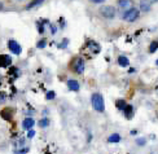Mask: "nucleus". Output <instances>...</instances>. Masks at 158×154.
Here are the masks:
<instances>
[{
    "label": "nucleus",
    "mask_w": 158,
    "mask_h": 154,
    "mask_svg": "<svg viewBox=\"0 0 158 154\" xmlns=\"http://www.w3.org/2000/svg\"><path fill=\"white\" fill-rule=\"evenodd\" d=\"M68 43H69V40H68V39H64V42H62V44H60L59 47H60V48H64V47L68 45Z\"/></svg>",
    "instance_id": "nucleus-24"
},
{
    "label": "nucleus",
    "mask_w": 158,
    "mask_h": 154,
    "mask_svg": "<svg viewBox=\"0 0 158 154\" xmlns=\"http://www.w3.org/2000/svg\"><path fill=\"white\" fill-rule=\"evenodd\" d=\"M13 110L11 109V108H7V109H3L2 110V113H0V114H2V118H4V119H5V121H11V119H12V117H13Z\"/></svg>",
    "instance_id": "nucleus-9"
},
{
    "label": "nucleus",
    "mask_w": 158,
    "mask_h": 154,
    "mask_svg": "<svg viewBox=\"0 0 158 154\" xmlns=\"http://www.w3.org/2000/svg\"><path fill=\"white\" fill-rule=\"evenodd\" d=\"M2 80H3V78H2V76H0V84H2Z\"/></svg>",
    "instance_id": "nucleus-30"
},
{
    "label": "nucleus",
    "mask_w": 158,
    "mask_h": 154,
    "mask_svg": "<svg viewBox=\"0 0 158 154\" xmlns=\"http://www.w3.org/2000/svg\"><path fill=\"white\" fill-rule=\"evenodd\" d=\"M145 142H146V139L145 137H140V139H137V140H136V144H137L139 146L145 145Z\"/></svg>",
    "instance_id": "nucleus-22"
},
{
    "label": "nucleus",
    "mask_w": 158,
    "mask_h": 154,
    "mask_svg": "<svg viewBox=\"0 0 158 154\" xmlns=\"http://www.w3.org/2000/svg\"><path fill=\"white\" fill-rule=\"evenodd\" d=\"M0 9H3V4L2 3H0Z\"/></svg>",
    "instance_id": "nucleus-29"
},
{
    "label": "nucleus",
    "mask_w": 158,
    "mask_h": 154,
    "mask_svg": "<svg viewBox=\"0 0 158 154\" xmlns=\"http://www.w3.org/2000/svg\"><path fill=\"white\" fill-rule=\"evenodd\" d=\"M152 7L150 0H140V9L143 12H149Z\"/></svg>",
    "instance_id": "nucleus-10"
},
{
    "label": "nucleus",
    "mask_w": 158,
    "mask_h": 154,
    "mask_svg": "<svg viewBox=\"0 0 158 154\" xmlns=\"http://www.w3.org/2000/svg\"><path fill=\"white\" fill-rule=\"evenodd\" d=\"M91 3H95V4H101V3H104L105 0H89Z\"/></svg>",
    "instance_id": "nucleus-26"
},
{
    "label": "nucleus",
    "mask_w": 158,
    "mask_h": 154,
    "mask_svg": "<svg viewBox=\"0 0 158 154\" xmlns=\"http://www.w3.org/2000/svg\"><path fill=\"white\" fill-rule=\"evenodd\" d=\"M157 49H158V40H153L149 44V52L150 53H154Z\"/></svg>",
    "instance_id": "nucleus-18"
},
{
    "label": "nucleus",
    "mask_w": 158,
    "mask_h": 154,
    "mask_svg": "<svg viewBox=\"0 0 158 154\" xmlns=\"http://www.w3.org/2000/svg\"><path fill=\"white\" fill-rule=\"evenodd\" d=\"M43 3H44V0H32L31 3H29L26 5V9H32L38 5H40V4H43Z\"/></svg>",
    "instance_id": "nucleus-16"
},
{
    "label": "nucleus",
    "mask_w": 158,
    "mask_h": 154,
    "mask_svg": "<svg viewBox=\"0 0 158 154\" xmlns=\"http://www.w3.org/2000/svg\"><path fill=\"white\" fill-rule=\"evenodd\" d=\"M139 16H140V11H139L137 8H131V9H128V11H126L123 13L122 18L127 22H133V21L137 20Z\"/></svg>",
    "instance_id": "nucleus-3"
},
{
    "label": "nucleus",
    "mask_w": 158,
    "mask_h": 154,
    "mask_svg": "<svg viewBox=\"0 0 158 154\" xmlns=\"http://www.w3.org/2000/svg\"><path fill=\"white\" fill-rule=\"evenodd\" d=\"M34 136H35V131H34V129H29V132H27V137H29V139H32Z\"/></svg>",
    "instance_id": "nucleus-23"
},
{
    "label": "nucleus",
    "mask_w": 158,
    "mask_h": 154,
    "mask_svg": "<svg viewBox=\"0 0 158 154\" xmlns=\"http://www.w3.org/2000/svg\"><path fill=\"white\" fill-rule=\"evenodd\" d=\"M48 126H49V119L48 118H43L39 121V127L44 128V127H48Z\"/></svg>",
    "instance_id": "nucleus-19"
},
{
    "label": "nucleus",
    "mask_w": 158,
    "mask_h": 154,
    "mask_svg": "<svg viewBox=\"0 0 158 154\" xmlns=\"http://www.w3.org/2000/svg\"><path fill=\"white\" fill-rule=\"evenodd\" d=\"M55 97H56V92H53V91H49V92H47V95H45L47 100H53Z\"/></svg>",
    "instance_id": "nucleus-20"
},
{
    "label": "nucleus",
    "mask_w": 158,
    "mask_h": 154,
    "mask_svg": "<svg viewBox=\"0 0 158 154\" xmlns=\"http://www.w3.org/2000/svg\"><path fill=\"white\" fill-rule=\"evenodd\" d=\"M87 47L89 48L91 51L93 52V53H99V52L101 51V48H100V45L97 44L96 42H92V40H89V42L87 43Z\"/></svg>",
    "instance_id": "nucleus-12"
},
{
    "label": "nucleus",
    "mask_w": 158,
    "mask_h": 154,
    "mask_svg": "<svg viewBox=\"0 0 158 154\" xmlns=\"http://www.w3.org/2000/svg\"><path fill=\"white\" fill-rule=\"evenodd\" d=\"M11 64H12V59H11V56L0 55V67L11 66Z\"/></svg>",
    "instance_id": "nucleus-6"
},
{
    "label": "nucleus",
    "mask_w": 158,
    "mask_h": 154,
    "mask_svg": "<svg viewBox=\"0 0 158 154\" xmlns=\"http://www.w3.org/2000/svg\"><path fill=\"white\" fill-rule=\"evenodd\" d=\"M116 106H117L118 110H122V112H123L124 108L127 106V101H126V100H122V99H121V100H117Z\"/></svg>",
    "instance_id": "nucleus-17"
},
{
    "label": "nucleus",
    "mask_w": 158,
    "mask_h": 154,
    "mask_svg": "<svg viewBox=\"0 0 158 154\" xmlns=\"http://www.w3.org/2000/svg\"><path fill=\"white\" fill-rule=\"evenodd\" d=\"M91 104H92V108L96 110L97 113H104L105 110V104H104V97L101 93H93L91 96Z\"/></svg>",
    "instance_id": "nucleus-1"
},
{
    "label": "nucleus",
    "mask_w": 158,
    "mask_h": 154,
    "mask_svg": "<svg viewBox=\"0 0 158 154\" xmlns=\"http://www.w3.org/2000/svg\"><path fill=\"white\" fill-rule=\"evenodd\" d=\"M84 66H86V64H84V60L82 57H75L73 62H71V70H73V73H75V74H83Z\"/></svg>",
    "instance_id": "nucleus-2"
},
{
    "label": "nucleus",
    "mask_w": 158,
    "mask_h": 154,
    "mask_svg": "<svg viewBox=\"0 0 158 154\" xmlns=\"http://www.w3.org/2000/svg\"><path fill=\"white\" fill-rule=\"evenodd\" d=\"M136 133H137L136 129H132V131H131V135H136Z\"/></svg>",
    "instance_id": "nucleus-28"
},
{
    "label": "nucleus",
    "mask_w": 158,
    "mask_h": 154,
    "mask_svg": "<svg viewBox=\"0 0 158 154\" xmlns=\"http://www.w3.org/2000/svg\"><path fill=\"white\" fill-rule=\"evenodd\" d=\"M8 48H9V51H11L12 53H14V55H21V52H22L21 45L18 44L16 40H13V39H11L8 42Z\"/></svg>",
    "instance_id": "nucleus-5"
},
{
    "label": "nucleus",
    "mask_w": 158,
    "mask_h": 154,
    "mask_svg": "<svg viewBox=\"0 0 158 154\" xmlns=\"http://www.w3.org/2000/svg\"><path fill=\"white\" fill-rule=\"evenodd\" d=\"M121 141V136H119V133H113L110 135L108 137V142H113V144H117Z\"/></svg>",
    "instance_id": "nucleus-15"
},
{
    "label": "nucleus",
    "mask_w": 158,
    "mask_h": 154,
    "mask_svg": "<svg viewBox=\"0 0 158 154\" xmlns=\"http://www.w3.org/2000/svg\"><path fill=\"white\" fill-rule=\"evenodd\" d=\"M100 13H101V16L104 18H106V20H112V18L116 17V8L112 7V5H104L100 8Z\"/></svg>",
    "instance_id": "nucleus-4"
},
{
    "label": "nucleus",
    "mask_w": 158,
    "mask_h": 154,
    "mask_svg": "<svg viewBox=\"0 0 158 154\" xmlns=\"http://www.w3.org/2000/svg\"><path fill=\"white\" fill-rule=\"evenodd\" d=\"M27 152H29V148L22 149V150H17V154H25V153H27Z\"/></svg>",
    "instance_id": "nucleus-25"
},
{
    "label": "nucleus",
    "mask_w": 158,
    "mask_h": 154,
    "mask_svg": "<svg viewBox=\"0 0 158 154\" xmlns=\"http://www.w3.org/2000/svg\"><path fill=\"white\" fill-rule=\"evenodd\" d=\"M118 5L124 11H128L132 8V0H118Z\"/></svg>",
    "instance_id": "nucleus-8"
},
{
    "label": "nucleus",
    "mask_w": 158,
    "mask_h": 154,
    "mask_svg": "<svg viewBox=\"0 0 158 154\" xmlns=\"http://www.w3.org/2000/svg\"><path fill=\"white\" fill-rule=\"evenodd\" d=\"M34 119L32 118H26V119H23V122H22V127L23 129H31L32 127H34Z\"/></svg>",
    "instance_id": "nucleus-11"
},
{
    "label": "nucleus",
    "mask_w": 158,
    "mask_h": 154,
    "mask_svg": "<svg viewBox=\"0 0 158 154\" xmlns=\"http://www.w3.org/2000/svg\"><path fill=\"white\" fill-rule=\"evenodd\" d=\"M124 117H126L127 119H132L133 118V108H132V105H128L127 104V106L124 108Z\"/></svg>",
    "instance_id": "nucleus-13"
},
{
    "label": "nucleus",
    "mask_w": 158,
    "mask_h": 154,
    "mask_svg": "<svg viewBox=\"0 0 158 154\" xmlns=\"http://www.w3.org/2000/svg\"><path fill=\"white\" fill-rule=\"evenodd\" d=\"M68 88H69L70 91H73V92H78V91L80 89V85H79V83H78L76 80L69 79V80H68Z\"/></svg>",
    "instance_id": "nucleus-7"
},
{
    "label": "nucleus",
    "mask_w": 158,
    "mask_h": 154,
    "mask_svg": "<svg viewBox=\"0 0 158 154\" xmlns=\"http://www.w3.org/2000/svg\"><path fill=\"white\" fill-rule=\"evenodd\" d=\"M118 65L122 66V67H127L128 65H130V61H128V59L126 56H119L118 57Z\"/></svg>",
    "instance_id": "nucleus-14"
},
{
    "label": "nucleus",
    "mask_w": 158,
    "mask_h": 154,
    "mask_svg": "<svg viewBox=\"0 0 158 154\" xmlns=\"http://www.w3.org/2000/svg\"><path fill=\"white\" fill-rule=\"evenodd\" d=\"M153 2H158V0H153Z\"/></svg>",
    "instance_id": "nucleus-32"
},
{
    "label": "nucleus",
    "mask_w": 158,
    "mask_h": 154,
    "mask_svg": "<svg viewBox=\"0 0 158 154\" xmlns=\"http://www.w3.org/2000/svg\"><path fill=\"white\" fill-rule=\"evenodd\" d=\"M45 45H47V40L45 39H42V40H39V42L36 43V47L40 48V49H42V48H44Z\"/></svg>",
    "instance_id": "nucleus-21"
},
{
    "label": "nucleus",
    "mask_w": 158,
    "mask_h": 154,
    "mask_svg": "<svg viewBox=\"0 0 158 154\" xmlns=\"http://www.w3.org/2000/svg\"><path fill=\"white\" fill-rule=\"evenodd\" d=\"M51 28H52V34H56V32H57V28H56V26L51 25Z\"/></svg>",
    "instance_id": "nucleus-27"
},
{
    "label": "nucleus",
    "mask_w": 158,
    "mask_h": 154,
    "mask_svg": "<svg viewBox=\"0 0 158 154\" xmlns=\"http://www.w3.org/2000/svg\"><path fill=\"white\" fill-rule=\"evenodd\" d=\"M156 65H157V66H158V60H157V61H156Z\"/></svg>",
    "instance_id": "nucleus-31"
}]
</instances>
